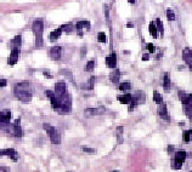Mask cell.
<instances>
[{
	"instance_id": "1",
	"label": "cell",
	"mask_w": 192,
	"mask_h": 172,
	"mask_svg": "<svg viewBox=\"0 0 192 172\" xmlns=\"http://www.w3.org/2000/svg\"><path fill=\"white\" fill-rule=\"evenodd\" d=\"M14 94L15 97L22 102H29L32 100V91H31V86L29 82H20L16 84L14 88Z\"/></svg>"
},
{
	"instance_id": "2",
	"label": "cell",
	"mask_w": 192,
	"mask_h": 172,
	"mask_svg": "<svg viewBox=\"0 0 192 172\" xmlns=\"http://www.w3.org/2000/svg\"><path fill=\"white\" fill-rule=\"evenodd\" d=\"M33 33L35 35V45L37 47H41L44 41H43V32H44V22L41 20H35L33 22Z\"/></svg>"
},
{
	"instance_id": "3",
	"label": "cell",
	"mask_w": 192,
	"mask_h": 172,
	"mask_svg": "<svg viewBox=\"0 0 192 172\" xmlns=\"http://www.w3.org/2000/svg\"><path fill=\"white\" fill-rule=\"evenodd\" d=\"M57 100H58V104H60L57 112L60 114H65V113L71 112V109H72V106H71L72 104V98H71V95L68 92H66L61 97H57Z\"/></svg>"
},
{
	"instance_id": "4",
	"label": "cell",
	"mask_w": 192,
	"mask_h": 172,
	"mask_svg": "<svg viewBox=\"0 0 192 172\" xmlns=\"http://www.w3.org/2000/svg\"><path fill=\"white\" fill-rule=\"evenodd\" d=\"M43 127H44V130L46 131V133H48L50 141H51L54 144H60V143H61V136H60L58 131L56 130V127H54V126H51L50 124H46V123L43 125Z\"/></svg>"
},
{
	"instance_id": "5",
	"label": "cell",
	"mask_w": 192,
	"mask_h": 172,
	"mask_svg": "<svg viewBox=\"0 0 192 172\" xmlns=\"http://www.w3.org/2000/svg\"><path fill=\"white\" fill-rule=\"evenodd\" d=\"M186 156H187V154H186V151H184V150L176 151V153H175V159H174V161H173V168L180 170V168L182 167V162L185 161Z\"/></svg>"
},
{
	"instance_id": "6",
	"label": "cell",
	"mask_w": 192,
	"mask_h": 172,
	"mask_svg": "<svg viewBox=\"0 0 192 172\" xmlns=\"http://www.w3.org/2000/svg\"><path fill=\"white\" fill-rule=\"evenodd\" d=\"M180 100H181V102H182V107H184L185 114L188 116V119L192 120V106H191V103L187 101V95H185L184 92H180Z\"/></svg>"
},
{
	"instance_id": "7",
	"label": "cell",
	"mask_w": 192,
	"mask_h": 172,
	"mask_svg": "<svg viewBox=\"0 0 192 172\" xmlns=\"http://www.w3.org/2000/svg\"><path fill=\"white\" fill-rule=\"evenodd\" d=\"M8 131H11V133H14V136H15V137H22L23 131H22V129H21V119H20V118H18V119H16V120H15V123L12 124L11 129L9 127V129H8Z\"/></svg>"
},
{
	"instance_id": "8",
	"label": "cell",
	"mask_w": 192,
	"mask_h": 172,
	"mask_svg": "<svg viewBox=\"0 0 192 172\" xmlns=\"http://www.w3.org/2000/svg\"><path fill=\"white\" fill-rule=\"evenodd\" d=\"M2 156H9V158H11L14 161H17V159H18L17 151H16L15 149H12V148L2 149V150H0V158H2Z\"/></svg>"
},
{
	"instance_id": "9",
	"label": "cell",
	"mask_w": 192,
	"mask_h": 172,
	"mask_svg": "<svg viewBox=\"0 0 192 172\" xmlns=\"http://www.w3.org/2000/svg\"><path fill=\"white\" fill-rule=\"evenodd\" d=\"M11 120V112L5 109L0 112V124H3L4 126L9 127V123Z\"/></svg>"
},
{
	"instance_id": "10",
	"label": "cell",
	"mask_w": 192,
	"mask_h": 172,
	"mask_svg": "<svg viewBox=\"0 0 192 172\" xmlns=\"http://www.w3.org/2000/svg\"><path fill=\"white\" fill-rule=\"evenodd\" d=\"M45 95H46V97L50 100L52 109L57 110V109H58V107H60V104H58V100H57V97H56L55 92H52V91H50V90H46V91H45Z\"/></svg>"
},
{
	"instance_id": "11",
	"label": "cell",
	"mask_w": 192,
	"mask_h": 172,
	"mask_svg": "<svg viewBox=\"0 0 192 172\" xmlns=\"http://www.w3.org/2000/svg\"><path fill=\"white\" fill-rule=\"evenodd\" d=\"M66 92H67V84L66 82L60 81V82H57L55 85V95H56V97H61Z\"/></svg>"
},
{
	"instance_id": "12",
	"label": "cell",
	"mask_w": 192,
	"mask_h": 172,
	"mask_svg": "<svg viewBox=\"0 0 192 172\" xmlns=\"http://www.w3.org/2000/svg\"><path fill=\"white\" fill-rule=\"evenodd\" d=\"M105 112H106V109H105L104 107H99V108H86V109L84 110L85 115H88V116H90V115H101V114H104Z\"/></svg>"
},
{
	"instance_id": "13",
	"label": "cell",
	"mask_w": 192,
	"mask_h": 172,
	"mask_svg": "<svg viewBox=\"0 0 192 172\" xmlns=\"http://www.w3.org/2000/svg\"><path fill=\"white\" fill-rule=\"evenodd\" d=\"M158 114H159V116H161L163 120H165V121H169V120H170L169 114H168V110H167V106H165L164 102L159 103V107H158Z\"/></svg>"
},
{
	"instance_id": "14",
	"label": "cell",
	"mask_w": 192,
	"mask_h": 172,
	"mask_svg": "<svg viewBox=\"0 0 192 172\" xmlns=\"http://www.w3.org/2000/svg\"><path fill=\"white\" fill-rule=\"evenodd\" d=\"M61 53H62V47L61 46H54L49 51V56L52 59H60L61 58Z\"/></svg>"
},
{
	"instance_id": "15",
	"label": "cell",
	"mask_w": 192,
	"mask_h": 172,
	"mask_svg": "<svg viewBox=\"0 0 192 172\" xmlns=\"http://www.w3.org/2000/svg\"><path fill=\"white\" fill-rule=\"evenodd\" d=\"M18 56H20V49H11V53L9 57V64L10 65L16 64L18 61Z\"/></svg>"
},
{
	"instance_id": "16",
	"label": "cell",
	"mask_w": 192,
	"mask_h": 172,
	"mask_svg": "<svg viewBox=\"0 0 192 172\" xmlns=\"http://www.w3.org/2000/svg\"><path fill=\"white\" fill-rule=\"evenodd\" d=\"M182 58H184V61L187 63V65H190V67H192V51L190 50V49H184L182 50Z\"/></svg>"
},
{
	"instance_id": "17",
	"label": "cell",
	"mask_w": 192,
	"mask_h": 172,
	"mask_svg": "<svg viewBox=\"0 0 192 172\" xmlns=\"http://www.w3.org/2000/svg\"><path fill=\"white\" fill-rule=\"evenodd\" d=\"M133 96V100L136 102V104L139 106V104H142V103H145V100H146V96H145V94L142 92V91H136L134 95H131Z\"/></svg>"
},
{
	"instance_id": "18",
	"label": "cell",
	"mask_w": 192,
	"mask_h": 172,
	"mask_svg": "<svg viewBox=\"0 0 192 172\" xmlns=\"http://www.w3.org/2000/svg\"><path fill=\"white\" fill-rule=\"evenodd\" d=\"M106 64L108 68H116L117 65V56L116 53H111L110 56L106 57Z\"/></svg>"
},
{
	"instance_id": "19",
	"label": "cell",
	"mask_w": 192,
	"mask_h": 172,
	"mask_svg": "<svg viewBox=\"0 0 192 172\" xmlns=\"http://www.w3.org/2000/svg\"><path fill=\"white\" fill-rule=\"evenodd\" d=\"M21 44H22V38H21V35H16V37L11 40V43H10L11 49H20V47H21Z\"/></svg>"
},
{
	"instance_id": "20",
	"label": "cell",
	"mask_w": 192,
	"mask_h": 172,
	"mask_svg": "<svg viewBox=\"0 0 192 172\" xmlns=\"http://www.w3.org/2000/svg\"><path fill=\"white\" fill-rule=\"evenodd\" d=\"M119 78H121V72H119V69H114V70L110 74V79H111V81L114 82V84H117V82L119 81Z\"/></svg>"
},
{
	"instance_id": "21",
	"label": "cell",
	"mask_w": 192,
	"mask_h": 172,
	"mask_svg": "<svg viewBox=\"0 0 192 172\" xmlns=\"http://www.w3.org/2000/svg\"><path fill=\"white\" fill-rule=\"evenodd\" d=\"M75 28H77L78 30H80V29H83V28L89 29V28H90V22H89V21H85V20L78 21L77 24H75Z\"/></svg>"
},
{
	"instance_id": "22",
	"label": "cell",
	"mask_w": 192,
	"mask_h": 172,
	"mask_svg": "<svg viewBox=\"0 0 192 172\" xmlns=\"http://www.w3.org/2000/svg\"><path fill=\"white\" fill-rule=\"evenodd\" d=\"M61 34H62V29L61 28H57L56 30H54V32H51L50 33V41H56L60 37H61Z\"/></svg>"
},
{
	"instance_id": "23",
	"label": "cell",
	"mask_w": 192,
	"mask_h": 172,
	"mask_svg": "<svg viewBox=\"0 0 192 172\" xmlns=\"http://www.w3.org/2000/svg\"><path fill=\"white\" fill-rule=\"evenodd\" d=\"M148 30H150V34H151L153 38H158V30H157V27H156V23H154V22H151V23H150Z\"/></svg>"
},
{
	"instance_id": "24",
	"label": "cell",
	"mask_w": 192,
	"mask_h": 172,
	"mask_svg": "<svg viewBox=\"0 0 192 172\" xmlns=\"http://www.w3.org/2000/svg\"><path fill=\"white\" fill-rule=\"evenodd\" d=\"M118 101L123 104H129L130 101H131V95L127 94V95H123V96H118Z\"/></svg>"
},
{
	"instance_id": "25",
	"label": "cell",
	"mask_w": 192,
	"mask_h": 172,
	"mask_svg": "<svg viewBox=\"0 0 192 172\" xmlns=\"http://www.w3.org/2000/svg\"><path fill=\"white\" fill-rule=\"evenodd\" d=\"M164 90L165 91H169L170 90V76H169V73H165L164 74Z\"/></svg>"
},
{
	"instance_id": "26",
	"label": "cell",
	"mask_w": 192,
	"mask_h": 172,
	"mask_svg": "<svg viewBox=\"0 0 192 172\" xmlns=\"http://www.w3.org/2000/svg\"><path fill=\"white\" fill-rule=\"evenodd\" d=\"M117 139H118V143L123 142V126L117 127Z\"/></svg>"
},
{
	"instance_id": "27",
	"label": "cell",
	"mask_w": 192,
	"mask_h": 172,
	"mask_svg": "<svg viewBox=\"0 0 192 172\" xmlns=\"http://www.w3.org/2000/svg\"><path fill=\"white\" fill-rule=\"evenodd\" d=\"M130 89H131V85H130V82H128V81L122 82V84L119 85V90H121V91H128V90H130Z\"/></svg>"
},
{
	"instance_id": "28",
	"label": "cell",
	"mask_w": 192,
	"mask_h": 172,
	"mask_svg": "<svg viewBox=\"0 0 192 172\" xmlns=\"http://www.w3.org/2000/svg\"><path fill=\"white\" fill-rule=\"evenodd\" d=\"M153 101L156 102V103H162L163 102V97H162V95L159 94V92H157V91H154L153 92Z\"/></svg>"
},
{
	"instance_id": "29",
	"label": "cell",
	"mask_w": 192,
	"mask_h": 172,
	"mask_svg": "<svg viewBox=\"0 0 192 172\" xmlns=\"http://www.w3.org/2000/svg\"><path fill=\"white\" fill-rule=\"evenodd\" d=\"M191 137H192V130L184 131L182 138H184V141H185V142H190V141H191Z\"/></svg>"
},
{
	"instance_id": "30",
	"label": "cell",
	"mask_w": 192,
	"mask_h": 172,
	"mask_svg": "<svg viewBox=\"0 0 192 172\" xmlns=\"http://www.w3.org/2000/svg\"><path fill=\"white\" fill-rule=\"evenodd\" d=\"M156 27H157V30H159L161 35H163V33H164V28H163V23H162V21H161L159 18H157V20H156Z\"/></svg>"
},
{
	"instance_id": "31",
	"label": "cell",
	"mask_w": 192,
	"mask_h": 172,
	"mask_svg": "<svg viewBox=\"0 0 192 172\" xmlns=\"http://www.w3.org/2000/svg\"><path fill=\"white\" fill-rule=\"evenodd\" d=\"M95 80H96V78H95V76H91V78H90V80H89V82L86 84L88 86H85L84 89H86V90H92L94 84H95Z\"/></svg>"
},
{
	"instance_id": "32",
	"label": "cell",
	"mask_w": 192,
	"mask_h": 172,
	"mask_svg": "<svg viewBox=\"0 0 192 172\" xmlns=\"http://www.w3.org/2000/svg\"><path fill=\"white\" fill-rule=\"evenodd\" d=\"M98 41L99 43H106L107 41V38H106V34L104 32H100L98 34Z\"/></svg>"
},
{
	"instance_id": "33",
	"label": "cell",
	"mask_w": 192,
	"mask_h": 172,
	"mask_svg": "<svg viewBox=\"0 0 192 172\" xmlns=\"http://www.w3.org/2000/svg\"><path fill=\"white\" fill-rule=\"evenodd\" d=\"M94 68H95V62H94V61H89V62L86 63V65H85V70H86V72H92Z\"/></svg>"
},
{
	"instance_id": "34",
	"label": "cell",
	"mask_w": 192,
	"mask_h": 172,
	"mask_svg": "<svg viewBox=\"0 0 192 172\" xmlns=\"http://www.w3.org/2000/svg\"><path fill=\"white\" fill-rule=\"evenodd\" d=\"M60 28H61V29H62V32H65V33H71V32H72V29H73L72 24H63V26H61Z\"/></svg>"
},
{
	"instance_id": "35",
	"label": "cell",
	"mask_w": 192,
	"mask_h": 172,
	"mask_svg": "<svg viewBox=\"0 0 192 172\" xmlns=\"http://www.w3.org/2000/svg\"><path fill=\"white\" fill-rule=\"evenodd\" d=\"M167 18L169 21H174L175 20V14L173 12V10H167Z\"/></svg>"
},
{
	"instance_id": "36",
	"label": "cell",
	"mask_w": 192,
	"mask_h": 172,
	"mask_svg": "<svg viewBox=\"0 0 192 172\" xmlns=\"http://www.w3.org/2000/svg\"><path fill=\"white\" fill-rule=\"evenodd\" d=\"M146 47H147V50H148L151 53H153V52L156 51V49H154V45H153V44H151V43H150V44H147V46H146Z\"/></svg>"
},
{
	"instance_id": "37",
	"label": "cell",
	"mask_w": 192,
	"mask_h": 172,
	"mask_svg": "<svg viewBox=\"0 0 192 172\" xmlns=\"http://www.w3.org/2000/svg\"><path fill=\"white\" fill-rule=\"evenodd\" d=\"M83 151H85V153H88V154H94V153H95V149H91V148L83 147Z\"/></svg>"
},
{
	"instance_id": "38",
	"label": "cell",
	"mask_w": 192,
	"mask_h": 172,
	"mask_svg": "<svg viewBox=\"0 0 192 172\" xmlns=\"http://www.w3.org/2000/svg\"><path fill=\"white\" fill-rule=\"evenodd\" d=\"M62 73H65V74H67V78L71 80V81H73V78H72V73L69 72V70H62Z\"/></svg>"
},
{
	"instance_id": "39",
	"label": "cell",
	"mask_w": 192,
	"mask_h": 172,
	"mask_svg": "<svg viewBox=\"0 0 192 172\" xmlns=\"http://www.w3.org/2000/svg\"><path fill=\"white\" fill-rule=\"evenodd\" d=\"M6 84H8V81L5 79H0V88H5Z\"/></svg>"
},
{
	"instance_id": "40",
	"label": "cell",
	"mask_w": 192,
	"mask_h": 172,
	"mask_svg": "<svg viewBox=\"0 0 192 172\" xmlns=\"http://www.w3.org/2000/svg\"><path fill=\"white\" fill-rule=\"evenodd\" d=\"M0 172H10V168L6 166H0Z\"/></svg>"
},
{
	"instance_id": "41",
	"label": "cell",
	"mask_w": 192,
	"mask_h": 172,
	"mask_svg": "<svg viewBox=\"0 0 192 172\" xmlns=\"http://www.w3.org/2000/svg\"><path fill=\"white\" fill-rule=\"evenodd\" d=\"M150 59V56H148V53H145L144 56H142V61H148Z\"/></svg>"
},
{
	"instance_id": "42",
	"label": "cell",
	"mask_w": 192,
	"mask_h": 172,
	"mask_svg": "<svg viewBox=\"0 0 192 172\" xmlns=\"http://www.w3.org/2000/svg\"><path fill=\"white\" fill-rule=\"evenodd\" d=\"M187 101L191 103V106H192V94H190V95H187Z\"/></svg>"
},
{
	"instance_id": "43",
	"label": "cell",
	"mask_w": 192,
	"mask_h": 172,
	"mask_svg": "<svg viewBox=\"0 0 192 172\" xmlns=\"http://www.w3.org/2000/svg\"><path fill=\"white\" fill-rule=\"evenodd\" d=\"M44 75H45L46 78H49V79H51V78H52V75H51L50 73H46V72H44Z\"/></svg>"
},
{
	"instance_id": "44",
	"label": "cell",
	"mask_w": 192,
	"mask_h": 172,
	"mask_svg": "<svg viewBox=\"0 0 192 172\" xmlns=\"http://www.w3.org/2000/svg\"><path fill=\"white\" fill-rule=\"evenodd\" d=\"M8 129H9V127H6V126H4L3 124H0V130H6V131H8Z\"/></svg>"
},
{
	"instance_id": "45",
	"label": "cell",
	"mask_w": 192,
	"mask_h": 172,
	"mask_svg": "<svg viewBox=\"0 0 192 172\" xmlns=\"http://www.w3.org/2000/svg\"><path fill=\"white\" fill-rule=\"evenodd\" d=\"M86 52V47H83L81 49V57H84V53Z\"/></svg>"
},
{
	"instance_id": "46",
	"label": "cell",
	"mask_w": 192,
	"mask_h": 172,
	"mask_svg": "<svg viewBox=\"0 0 192 172\" xmlns=\"http://www.w3.org/2000/svg\"><path fill=\"white\" fill-rule=\"evenodd\" d=\"M173 150H174V147H173V145H169V147H168V151H169V153H171Z\"/></svg>"
},
{
	"instance_id": "47",
	"label": "cell",
	"mask_w": 192,
	"mask_h": 172,
	"mask_svg": "<svg viewBox=\"0 0 192 172\" xmlns=\"http://www.w3.org/2000/svg\"><path fill=\"white\" fill-rule=\"evenodd\" d=\"M128 28H133V24H131V23H128Z\"/></svg>"
},
{
	"instance_id": "48",
	"label": "cell",
	"mask_w": 192,
	"mask_h": 172,
	"mask_svg": "<svg viewBox=\"0 0 192 172\" xmlns=\"http://www.w3.org/2000/svg\"><path fill=\"white\" fill-rule=\"evenodd\" d=\"M129 3H130V4H134V3H135V0H129Z\"/></svg>"
},
{
	"instance_id": "49",
	"label": "cell",
	"mask_w": 192,
	"mask_h": 172,
	"mask_svg": "<svg viewBox=\"0 0 192 172\" xmlns=\"http://www.w3.org/2000/svg\"><path fill=\"white\" fill-rule=\"evenodd\" d=\"M112 172H119V171H117V170H116V171H112Z\"/></svg>"
},
{
	"instance_id": "50",
	"label": "cell",
	"mask_w": 192,
	"mask_h": 172,
	"mask_svg": "<svg viewBox=\"0 0 192 172\" xmlns=\"http://www.w3.org/2000/svg\"><path fill=\"white\" fill-rule=\"evenodd\" d=\"M190 68H191V70H192V67H190Z\"/></svg>"
},
{
	"instance_id": "51",
	"label": "cell",
	"mask_w": 192,
	"mask_h": 172,
	"mask_svg": "<svg viewBox=\"0 0 192 172\" xmlns=\"http://www.w3.org/2000/svg\"><path fill=\"white\" fill-rule=\"evenodd\" d=\"M191 172H192V171H191Z\"/></svg>"
}]
</instances>
